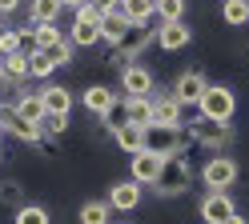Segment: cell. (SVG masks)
Segmentation results:
<instances>
[{
    "label": "cell",
    "instance_id": "cell-11",
    "mask_svg": "<svg viewBox=\"0 0 249 224\" xmlns=\"http://www.w3.org/2000/svg\"><path fill=\"white\" fill-rule=\"evenodd\" d=\"M181 104L173 100V92H161V96H153V124L157 128H177L181 124Z\"/></svg>",
    "mask_w": 249,
    "mask_h": 224
},
{
    "label": "cell",
    "instance_id": "cell-12",
    "mask_svg": "<svg viewBox=\"0 0 249 224\" xmlns=\"http://www.w3.org/2000/svg\"><path fill=\"white\" fill-rule=\"evenodd\" d=\"M193 140L217 152V148H225V144H229V124H213V120H201V116H197V124H193Z\"/></svg>",
    "mask_w": 249,
    "mask_h": 224
},
{
    "label": "cell",
    "instance_id": "cell-2",
    "mask_svg": "<svg viewBox=\"0 0 249 224\" xmlns=\"http://www.w3.org/2000/svg\"><path fill=\"white\" fill-rule=\"evenodd\" d=\"M153 188H157L161 196H177V192H185V188H189V160H185V156H169L165 168H161V180Z\"/></svg>",
    "mask_w": 249,
    "mask_h": 224
},
{
    "label": "cell",
    "instance_id": "cell-24",
    "mask_svg": "<svg viewBox=\"0 0 249 224\" xmlns=\"http://www.w3.org/2000/svg\"><path fill=\"white\" fill-rule=\"evenodd\" d=\"M108 200H89V204H81V224H108Z\"/></svg>",
    "mask_w": 249,
    "mask_h": 224
},
{
    "label": "cell",
    "instance_id": "cell-20",
    "mask_svg": "<svg viewBox=\"0 0 249 224\" xmlns=\"http://www.w3.org/2000/svg\"><path fill=\"white\" fill-rule=\"evenodd\" d=\"M0 128H4V132H12L17 140H24V144H36V140H40V128H36V124L17 120L12 112H4V116H0Z\"/></svg>",
    "mask_w": 249,
    "mask_h": 224
},
{
    "label": "cell",
    "instance_id": "cell-37",
    "mask_svg": "<svg viewBox=\"0 0 249 224\" xmlns=\"http://www.w3.org/2000/svg\"><path fill=\"white\" fill-rule=\"evenodd\" d=\"M0 32H4V28H0Z\"/></svg>",
    "mask_w": 249,
    "mask_h": 224
},
{
    "label": "cell",
    "instance_id": "cell-6",
    "mask_svg": "<svg viewBox=\"0 0 249 224\" xmlns=\"http://www.w3.org/2000/svg\"><path fill=\"white\" fill-rule=\"evenodd\" d=\"M145 152H153V156H161V160H169V156H181V128H145Z\"/></svg>",
    "mask_w": 249,
    "mask_h": 224
},
{
    "label": "cell",
    "instance_id": "cell-31",
    "mask_svg": "<svg viewBox=\"0 0 249 224\" xmlns=\"http://www.w3.org/2000/svg\"><path fill=\"white\" fill-rule=\"evenodd\" d=\"M49 56H53V64H56V68H60V64H72V44H69V36H65V40H60V44L53 48V52H49Z\"/></svg>",
    "mask_w": 249,
    "mask_h": 224
},
{
    "label": "cell",
    "instance_id": "cell-27",
    "mask_svg": "<svg viewBox=\"0 0 249 224\" xmlns=\"http://www.w3.org/2000/svg\"><path fill=\"white\" fill-rule=\"evenodd\" d=\"M20 28H4V32H0V60H4V56H17L20 52Z\"/></svg>",
    "mask_w": 249,
    "mask_h": 224
},
{
    "label": "cell",
    "instance_id": "cell-1",
    "mask_svg": "<svg viewBox=\"0 0 249 224\" xmlns=\"http://www.w3.org/2000/svg\"><path fill=\"white\" fill-rule=\"evenodd\" d=\"M197 112H201V120L229 124V120H233V112H237V96H233L229 84H209L205 96L197 100Z\"/></svg>",
    "mask_w": 249,
    "mask_h": 224
},
{
    "label": "cell",
    "instance_id": "cell-33",
    "mask_svg": "<svg viewBox=\"0 0 249 224\" xmlns=\"http://www.w3.org/2000/svg\"><path fill=\"white\" fill-rule=\"evenodd\" d=\"M17 12V4H8V0H0V20H4V16H12Z\"/></svg>",
    "mask_w": 249,
    "mask_h": 224
},
{
    "label": "cell",
    "instance_id": "cell-16",
    "mask_svg": "<svg viewBox=\"0 0 249 224\" xmlns=\"http://www.w3.org/2000/svg\"><path fill=\"white\" fill-rule=\"evenodd\" d=\"M189 40H193V32L185 28V20H173V24H161L157 28V44L165 48V52H181Z\"/></svg>",
    "mask_w": 249,
    "mask_h": 224
},
{
    "label": "cell",
    "instance_id": "cell-10",
    "mask_svg": "<svg viewBox=\"0 0 249 224\" xmlns=\"http://www.w3.org/2000/svg\"><path fill=\"white\" fill-rule=\"evenodd\" d=\"M121 92H124V100H129V96H149L153 92V72L145 68V64L121 68Z\"/></svg>",
    "mask_w": 249,
    "mask_h": 224
},
{
    "label": "cell",
    "instance_id": "cell-29",
    "mask_svg": "<svg viewBox=\"0 0 249 224\" xmlns=\"http://www.w3.org/2000/svg\"><path fill=\"white\" fill-rule=\"evenodd\" d=\"M221 16H225V24H245V20H249V4H241V0H229V4L221 8Z\"/></svg>",
    "mask_w": 249,
    "mask_h": 224
},
{
    "label": "cell",
    "instance_id": "cell-19",
    "mask_svg": "<svg viewBox=\"0 0 249 224\" xmlns=\"http://www.w3.org/2000/svg\"><path fill=\"white\" fill-rule=\"evenodd\" d=\"M113 140L121 144V152H145V128H137V124H113Z\"/></svg>",
    "mask_w": 249,
    "mask_h": 224
},
{
    "label": "cell",
    "instance_id": "cell-4",
    "mask_svg": "<svg viewBox=\"0 0 249 224\" xmlns=\"http://www.w3.org/2000/svg\"><path fill=\"white\" fill-rule=\"evenodd\" d=\"M97 28H101V40H108L113 48L124 40V32L133 28L129 20H124V0H108V4H105V16L97 20Z\"/></svg>",
    "mask_w": 249,
    "mask_h": 224
},
{
    "label": "cell",
    "instance_id": "cell-36",
    "mask_svg": "<svg viewBox=\"0 0 249 224\" xmlns=\"http://www.w3.org/2000/svg\"><path fill=\"white\" fill-rule=\"evenodd\" d=\"M0 80H4V68H0Z\"/></svg>",
    "mask_w": 249,
    "mask_h": 224
},
{
    "label": "cell",
    "instance_id": "cell-26",
    "mask_svg": "<svg viewBox=\"0 0 249 224\" xmlns=\"http://www.w3.org/2000/svg\"><path fill=\"white\" fill-rule=\"evenodd\" d=\"M28 72L44 80V76H53V72H56V64H53L49 52H28Z\"/></svg>",
    "mask_w": 249,
    "mask_h": 224
},
{
    "label": "cell",
    "instance_id": "cell-30",
    "mask_svg": "<svg viewBox=\"0 0 249 224\" xmlns=\"http://www.w3.org/2000/svg\"><path fill=\"white\" fill-rule=\"evenodd\" d=\"M36 128H40V136H60L69 128V116H44Z\"/></svg>",
    "mask_w": 249,
    "mask_h": 224
},
{
    "label": "cell",
    "instance_id": "cell-14",
    "mask_svg": "<svg viewBox=\"0 0 249 224\" xmlns=\"http://www.w3.org/2000/svg\"><path fill=\"white\" fill-rule=\"evenodd\" d=\"M36 92H40V100H44V116H69V108H72V92H69V88L44 84V88H36Z\"/></svg>",
    "mask_w": 249,
    "mask_h": 224
},
{
    "label": "cell",
    "instance_id": "cell-7",
    "mask_svg": "<svg viewBox=\"0 0 249 224\" xmlns=\"http://www.w3.org/2000/svg\"><path fill=\"white\" fill-rule=\"evenodd\" d=\"M161 168H165V160L153 156V152H137V156H129V180L141 184V188H145V184H149V188L157 184V180H161Z\"/></svg>",
    "mask_w": 249,
    "mask_h": 224
},
{
    "label": "cell",
    "instance_id": "cell-17",
    "mask_svg": "<svg viewBox=\"0 0 249 224\" xmlns=\"http://www.w3.org/2000/svg\"><path fill=\"white\" fill-rule=\"evenodd\" d=\"M81 100H85V112H92V116H113V108H117V92L97 84V88H89Z\"/></svg>",
    "mask_w": 249,
    "mask_h": 224
},
{
    "label": "cell",
    "instance_id": "cell-25",
    "mask_svg": "<svg viewBox=\"0 0 249 224\" xmlns=\"http://www.w3.org/2000/svg\"><path fill=\"white\" fill-rule=\"evenodd\" d=\"M28 16H33V28H40V24H56V16H60V4H28Z\"/></svg>",
    "mask_w": 249,
    "mask_h": 224
},
{
    "label": "cell",
    "instance_id": "cell-34",
    "mask_svg": "<svg viewBox=\"0 0 249 224\" xmlns=\"http://www.w3.org/2000/svg\"><path fill=\"white\" fill-rule=\"evenodd\" d=\"M229 224H245V220H241V216H233V220H229Z\"/></svg>",
    "mask_w": 249,
    "mask_h": 224
},
{
    "label": "cell",
    "instance_id": "cell-8",
    "mask_svg": "<svg viewBox=\"0 0 249 224\" xmlns=\"http://www.w3.org/2000/svg\"><path fill=\"white\" fill-rule=\"evenodd\" d=\"M233 216H237V208H233L229 192H209V196L201 200V220L205 224H229Z\"/></svg>",
    "mask_w": 249,
    "mask_h": 224
},
{
    "label": "cell",
    "instance_id": "cell-23",
    "mask_svg": "<svg viewBox=\"0 0 249 224\" xmlns=\"http://www.w3.org/2000/svg\"><path fill=\"white\" fill-rule=\"evenodd\" d=\"M0 68H4V76H8V80H17V84H20V80H28V76H33V72H28V52L4 56V60H0Z\"/></svg>",
    "mask_w": 249,
    "mask_h": 224
},
{
    "label": "cell",
    "instance_id": "cell-22",
    "mask_svg": "<svg viewBox=\"0 0 249 224\" xmlns=\"http://www.w3.org/2000/svg\"><path fill=\"white\" fill-rule=\"evenodd\" d=\"M60 40H65V36H60L56 24H40V28H33V52H53Z\"/></svg>",
    "mask_w": 249,
    "mask_h": 224
},
{
    "label": "cell",
    "instance_id": "cell-9",
    "mask_svg": "<svg viewBox=\"0 0 249 224\" xmlns=\"http://www.w3.org/2000/svg\"><path fill=\"white\" fill-rule=\"evenodd\" d=\"M205 88H209V80L201 76V72L189 68V72H181V76H177V84H173V100H177L181 108H185V104H197L201 96H205Z\"/></svg>",
    "mask_w": 249,
    "mask_h": 224
},
{
    "label": "cell",
    "instance_id": "cell-18",
    "mask_svg": "<svg viewBox=\"0 0 249 224\" xmlns=\"http://www.w3.org/2000/svg\"><path fill=\"white\" fill-rule=\"evenodd\" d=\"M124 124L153 128V96H129L124 100Z\"/></svg>",
    "mask_w": 249,
    "mask_h": 224
},
{
    "label": "cell",
    "instance_id": "cell-15",
    "mask_svg": "<svg viewBox=\"0 0 249 224\" xmlns=\"http://www.w3.org/2000/svg\"><path fill=\"white\" fill-rule=\"evenodd\" d=\"M12 116L24 120V124H40V120H44V100H40V92H20L17 100H12Z\"/></svg>",
    "mask_w": 249,
    "mask_h": 224
},
{
    "label": "cell",
    "instance_id": "cell-3",
    "mask_svg": "<svg viewBox=\"0 0 249 224\" xmlns=\"http://www.w3.org/2000/svg\"><path fill=\"white\" fill-rule=\"evenodd\" d=\"M149 40H153V24H141V28H129L124 32V40L117 44V52H113V60L121 64V68H129V64H137V56L149 48Z\"/></svg>",
    "mask_w": 249,
    "mask_h": 224
},
{
    "label": "cell",
    "instance_id": "cell-35",
    "mask_svg": "<svg viewBox=\"0 0 249 224\" xmlns=\"http://www.w3.org/2000/svg\"><path fill=\"white\" fill-rule=\"evenodd\" d=\"M0 140H4V128H0Z\"/></svg>",
    "mask_w": 249,
    "mask_h": 224
},
{
    "label": "cell",
    "instance_id": "cell-32",
    "mask_svg": "<svg viewBox=\"0 0 249 224\" xmlns=\"http://www.w3.org/2000/svg\"><path fill=\"white\" fill-rule=\"evenodd\" d=\"M157 16H161V24H173L185 16V4H157Z\"/></svg>",
    "mask_w": 249,
    "mask_h": 224
},
{
    "label": "cell",
    "instance_id": "cell-13",
    "mask_svg": "<svg viewBox=\"0 0 249 224\" xmlns=\"http://www.w3.org/2000/svg\"><path fill=\"white\" fill-rule=\"evenodd\" d=\"M137 204H141V184L117 180L113 188H108V208H117V212H133Z\"/></svg>",
    "mask_w": 249,
    "mask_h": 224
},
{
    "label": "cell",
    "instance_id": "cell-28",
    "mask_svg": "<svg viewBox=\"0 0 249 224\" xmlns=\"http://www.w3.org/2000/svg\"><path fill=\"white\" fill-rule=\"evenodd\" d=\"M17 224H49V212L40 204H20L17 208Z\"/></svg>",
    "mask_w": 249,
    "mask_h": 224
},
{
    "label": "cell",
    "instance_id": "cell-5",
    "mask_svg": "<svg viewBox=\"0 0 249 224\" xmlns=\"http://www.w3.org/2000/svg\"><path fill=\"white\" fill-rule=\"evenodd\" d=\"M201 180H205L209 192H225L233 180H237V160L233 156H213L205 168H201Z\"/></svg>",
    "mask_w": 249,
    "mask_h": 224
},
{
    "label": "cell",
    "instance_id": "cell-21",
    "mask_svg": "<svg viewBox=\"0 0 249 224\" xmlns=\"http://www.w3.org/2000/svg\"><path fill=\"white\" fill-rule=\"evenodd\" d=\"M101 40V28L89 24V20H72V32H69V44L72 48H92Z\"/></svg>",
    "mask_w": 249,
    "mask_h": 224
}]
</instances>
